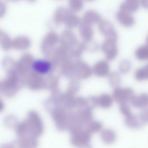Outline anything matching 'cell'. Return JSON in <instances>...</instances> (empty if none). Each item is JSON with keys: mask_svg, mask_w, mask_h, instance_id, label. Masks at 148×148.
<instances>
[{"mask_svg": "<svg viewBox=\"0 0 148 148\" xmlns=\"http://www.w3.org/2000/svg\"><path fill=\"white\" fill-rule=\"evenodd\" d=\"M132 13L122 3L116 14L117 20L123 26L131 27L135 24V19Z\"/></svg>", "mask_w": 148, "mask_h": 148, "instance_id": "1", "label": "cell"}, {"mask_svg": "<svg viewBox=\"0 0 148 148\" xmlns=\"http://www.w3.org/2000/svg\"><path fill=\"white\" fill-rule=\"evenodd\" d=\"M99 29L100 32L106 39L117 40V33L112 24L110 21L101 20L99 22Z\"/></svg>", "mask_w": 148, "mask_h": 148, "instance_id": "2", "label": "cell"}, {"mask_svg": "<svg viewBox=\"0 0 148 148\" xmlns=\"http://www.w3.org/2000/svg\"><path fill=\"white\" fill-rule=\"evenodd\" d=\"M80 37L85 42H90L92 40L93 30L91 25L81 21L79 25Z\"/></svg>", "mask_w": 148, "mask_h": 148, "instance_id": "3", "label": "cell"}, {"mask_svg": "<svg viewBox=\"0 0 148 148\" xmlns=\"http://www.w3.org/2000/svg\"><path fill=\"white\" fill-rule=\"evenodd\" d=\"M60 40L63 45L66 47L77 45L78 40L75 34L70 30L65 31L61 35Z\"/></svg>", "mask_w": 148, "mask_h": 148, "instance_id": "4", "label": "cell"}, {"mask_svg": "<svg viewBox=\"0 0 148 148\" xmlns=\"http://www.w3.org/2000/svg\"><path fill=\"white\" fill-rule=\"evenodd\" d=\"M81 21L79 18L76 15L74 12L69 9L64 23L67 28L72 29L79 26Z\"/></svg>", "mask_w": 148, "mask_h": 148, "instance_id": "5", "label": "cell"}, {"mask_svg": "<svg viewBox=\"0 0 148 148\" xmlns=\"http://www.w3.org/2000/svg\"><path fill=\"white\" fill-rule=\"evenodd\" d=\"M101 20V18L99 14L93 10L86 11L84 15L83 22L92 25L98 23Z\"/></svg>", "mask_w": 148, "mask_h": 148, "instance_id": "6", "label": "cell"}, {"mask_svg": "<svg viewBox=\"0 0 148 148\" xmlns=\"http://www.w3.org/2000/svg\"><path fill=\"white\" fill-rule=\"evenodd\" d=\"M123 4L130 12H134L139 9L141 5V0H125Z\"/></svg>", "mask_w": 148, "mask_h": 148, "instance_id": "7", "label": "cell"}, {"mask_svg": "<svg viewBox=\"0 0 148 148\" xmlns=\"http://www.w3.org/2000/svg\"><path fill=\"white\" fill-rule=\"evenodd\" d=\"M34 69L38 72L46 73L50 71V65L45 61H38L34 64Z\"/></svg>", "mask_w": 148, "mask_h": 148, "instance_id": "8", "label": "cell"}, {"mask_svg": "<svg viewBox=\"0 0 148 148\" xmlns=\"http://www.w3.org/2000/svg\"><path fill=\"white\" fill-rule=\"evenodd\" d=\"M70 10L73 12H79L83 8L84 0H69Z\"/></svg>", "mask_w": 148, "mask_h": 148, "instance_id": "9", "label": "cell"}, {"mask_svg": "<svg viewBox=\"0 0 148 148\" xmlns=\"http://www.w3.org/2000/svg\"><path fill=\"white\" fill-rule=\"evenodd\" d=\"M69 9L64 8H60L56 13V20L58 23H61L64 22Z\"/></svg>", "mask_w": 148, "mask_h": 148, "instance_id": "10", "label": "cell"}, {"mask_svg": "<svg viewBox=\"0 0 148 148\" xmlns=\"http://www.w3.org/2000/svg\"><path fill=\"white\" fill-rule=\"evenodd\" d=\"M141 5H142L144 8H147L148 7V0H141Z\"/></svg>", "mask_w": 148, "mask_h": 148, "instance_id": "11", "label": "cell"}, {"mask_svg": "<svg viewBox=\"0 0 148 148\" xmlns=\"http://www.w3.org/2000/svg\"><path fill=\"white\" fill-rule=\"evenodd\" d=\"M86 1H89V2H90V1H93L94 0H86Z\"/></svg>", "mask_w": 148, "mask_h": 148, "instance_id": "12", "label": "cell"}]
</instances>
